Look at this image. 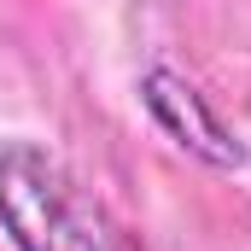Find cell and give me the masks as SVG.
<instances>
[{
  "label": "cell",
  "instance_id": "obj_2",
  "mask_svg": "<svg viewBox=\"0 0 251 251\" xmlns=\"http://www.w3.org/2000/svg\"><path fill=\"white\" fill-rule=\"evenodd\" d=\"M146 111L164 123L170 140H181L193 158L216 164V170H234L240 164V140L222 128V117L204 105V94L181 82L176 70H146Z\"/></svg>",
  "mask_w": 251,
  "mask_h": 251
},
{
  "label": "cell",
  "instance_id": "obj_1",
  "mask_svg": "<svg viewBox=\"0 0 251 251\" xmlns=\"http://www.w3.org/2000/svg\"><path fill=\"white\" fill-rule=\"evenodd\" d=\"M0 222L18 251H134L70 170L29 140L0 152Z\"/></svg>",
  "mask_w": 251,
  "mask_h": 251
}]
</instances>
